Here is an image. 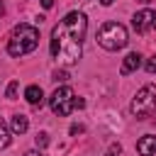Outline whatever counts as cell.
<instances>
[{
	"label": "cell",
	"instance_id": "4",
	"mask_svg": "<svg viewBox=\"0 0 156 156\" xmlns=\"http://www.w3.org/2000/svg\"><path fill=\"white\" fill-rule=\"evenodd\" d=\"M129 110H132V115L136 119H146L156 110V85L139 88L136 95H134V100H132V105H129Z\"/></svg>",
	"mask_w": 156,
	"mask_h": 156
},
{
	"label": "cell",
	"instance_id": "11",
	"mask_svg": "<svg viewBox=\"0 0 156 156\" xmlns=\"http://www.w3.org/2000/svg\"><path fill=\"white\" fill-rule=\"evenodd\" d=\"M7 144H10V127L0 119V149H5Z\"/></svg>",
	"mask_w": 156,
	"mask_h": 156
},
{
	"label": "cell",
	"instance_id": "16",
	"mask_svg": "<svg viewBox=\"0 0 156 156\" xmlns=\"http://www.w3.org/2000/svg\"><path fill=\"white\" fill-rule=\"evenodd\" d=\"M119 151H122V149H119V144H112V146H110V151H107L105 156H119Z\"/></svg>",
	"mask_w": 156,
	"mask_h": 156
},
{
	"label": "cell",
	"instance_id": "18",
	"mask_svg": "<svg viewBox=\"0 0 156 156\" xmlns=\"http://www.w3.org/2000/svg\"><path fill=\"white\" fill-rule=\"evenodd\" d=\"M51 5H54V0H41V7H46V10H49Z\"/></svg>",
	"mask_w": 156,
	"mask_h": 156
},
{
	"label": "cell",
	"instance_id": "14",
	"mask_svg": "<svg viewBox=\"0 0 156 156\" xmlns=\"http://www.w3.org/2000/svg\"><path fill=\"white\" fill-rule=\"evenodd\" d=\"M146 71H149V73H156V54L146 61Z\"/></svg>",
	"mask_w": 156,
	"mask_h": 156
},
{
	"label": "cell",
	"instance_id": "5",
	"mask_svg": "<svg viewBox=\"0 0 156 156\" xmlns=\"http://www.w3.org/2000/svg\"><path fill=\"white\" fill-rule=\"evenodd\" d=\"M49 105H51L54 115L68 117V115L73 112V107H76V95H73V90H71L68 85H61V88H56V90L51 93Z\"/></svg>",
	"mask_w": 156,
	"mask_h": 156
},
{
	"label": "cell",
	"instance_id": "6",
	"mask_svg": "<svg viewBox=\"0 0 156 156\" xmlns=\"http://www.w3.org/2000/svg\"><path fill=\"white\" fill-rule=\"evenodd\" d=\"M154 24H156V12H154V10H149V7L139 10V12L132 17V27H134V32H136V34H146Z\"/></svg>",
	"mask_w": 156,
	"mask_h": 156
},
{
	"label": "cell",
	"instance_id": "21",
	"mask_svg": "<svg viewBox=\"0 0 156 156\" xmlns=\"http://www.w3.org/2000/svg\"><path fill=\"white\" fill-rule=\"evenodd\" d=\"M5 15V5H2V0H0V17Z\"/></svg>",
	"mask_w": 156,
	"mask_h": 156
},
{
	"label": "cell",
	"instance_id": "13",
	"mask_svg": "<svg viewBox=\"0 0 156 156\" xmlns=\"http://www.w3.org/2000/svg\"><path fill=\"white\" fill-rule=\"evenodd\" d=\"M46 144H49V134H46V132H39V134H37V146L44 149Z\"/></svg>",
	"mask_w": 156,
	"mask_h": 156
},
{
	"label": "cell",
	"instance_id": "1",
	"mask_svg": "<svg viewBox=\"0 0 156 156\" xmlns=\"http://www.w3.org/2000/svg\"><path fill=\"white\" fill-rule=\"evenodd\" d=\"M88 32V20L83 12H68L51 29V56L61 66H73L83 51V37Z\"/></svg>",
	"mask_w": 156,
	"mask_h": 156
},
{
	"label": "cell",
	"instance_id": "17",
	"mask_svg": "<svg viewBox=\"0 0 156 156\" xmlns=\"http://www.w3.org/2000/svg\"><path fill=\"white\" fill-rule=\"evenodd\" d=\"M71 134H83V124H73L71 127Z\"/></svg>",
	"mask_w": 156,
	"mask_h": 156
},
{
	"label": "cell",
	"instance_id": "2",
	"mask_svg": "<svg viewBox=\"0 0 156 156\" xmlns=\"http://www.w3.org/2000/svg\"><path fill=\"white\" fill-rule=\"evenodd\" d=\"M39 44V29L32 24H17L10 34L7 41V54L10 56H24L29 51H34Z\"/></svg>",
	"mask_w": 156,
	"mask_h": 156
},
{
	"label": "cell",
	"instance_id": "19",
	"mask_svg": "<svg viewBox=\"0 0 156 156\" xmlns=\"http://www.w3.org/2000/svg\"><path fill=\"white\" fill-rule=\"evenodd\" d=\"M24 156H41V151H27Z\"/></svg>",
	"mask_w": 156,
	"mask_h": 156
},
{
	"label": "cell",
	"instance_id": "7",
	"mask_svg": "<svg viewBox=\"0 0 156 156\" xmlns=\"http://www.w3.org/2000/svg\"><path fill=\"white\" fill-rule=\"evenodd\" d=\"M136 151L139 156H156V136L154 134H146L136 141Z\"/></svg>",
	"mask_w": 156,
	"mask_h": 156
},
{
	"label": "cell",
	"instance_id": "12",
	"mask_svg": "<svg viewBox=\"0 0 156 156\" xmlns=\"http://www.w3.org/2000/svg\"><path fill=\"white\" fill-rule=\"evenodd\" d=\"M17 93H20V83H17V80H12V83L7 85V93H5V95H7L10 100H17Z\"/></svg>",
	"mask_w": 156,
	"mask_h": 156
},
{
	"label": "cell",
	"instance_id": "10",
	"mask_svg": "<svg viewBox=\"0 0 156 156\" xmlns=\"http://www.w3.org/2000/svg\"><path fill=\"white\" fill-rule=\"evenodd\" d=\"M27 129H29V119H27L24 115H15L12 122H10V132H15V134H24Z\"/></svg>",
	"mask_w": 156,
	"mask_h": 156
},
{
	"label": "cell",
	"instance_id": "20",
	"mask_svg": "<svg viewBox=\"0 0 156 156\" xmlns=\"http://www.w3.org/2000/svg\"><path fill=\"white\" fill-rule=\"evenodd\" d=\"M100 2H102V5H105V7H110V5H112V2H115V0H100Z\"/></svg>",
	"mask_w": 156,
	"mask_h": 156
},
{
	"label": "cell",
	"instance_id": "3",
	"mask_svg": "<svg viewBox=\"0 0 156 156\" xmlns=\"http://www.w3.org/2000/svg\"><path fill=\"white\" fill-rule=\"evenodd\" d=\"M129 41V34L124 29V24L119 22H107L98 29V44L107 51H117V49H124Z\"/></svg>",
	"mask_w": 156,
	"mask_h": 156
},
{
	"label": "cell",
	"instance_id": "8",
	"mask_svg": "<svg viewBox=\"0 0 156 156\" xmlns=\"http://www.w3.org/2000/svg\"><path fill=\"white\" fill-rule=\"evenodd\" d=\"M139 66H141V54L132 51V54L124 56V61H122V66H119V73H122V76H129V73L136 71Z\"/></svg>",
	"mask_w": 156,
	"mask_h": 156
},
{
	"label": "cell",
	"instance_id": "9",
	"mask_svg": "<svg viewBox=\"0 0 156 156\" xmlns=\"http://www.w3.org/2000/svg\"><path fill=\"white\" fill-rule=\"evenodd\" d=\"M24 98H27L29 105H41V102H44V90H41L39 85H29V88L24 90Z\"/></svg>",
	"mask_w": 156,
	"mask_h": 156
},
{
	"label": "cell",
	"instance_id": "15",
	"mask_svg": "<svg viewBox=\"0 0 156 156\" xmlns=\"http://www.w3.org/2000/svg\"><path fill=\"white\" fill-rule=\"evenodd\" d=\"M66 78H68V76H66V71H56V73H54V80H56V83H63Z\"/></svg>",
	"mask_w": 156,
	"mask_h": 156
}]
</instances>
